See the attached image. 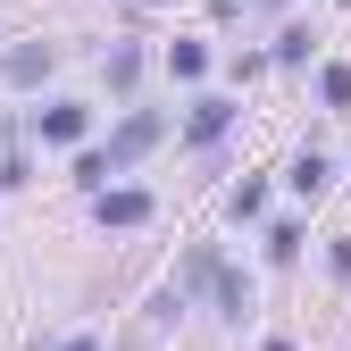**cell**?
<instances>
[{"label":"cell","mask_w":351,"mask_h":351,"mask_svg":"<svg viewBox=\"0 0 351 351\" xmlns=\"http://www.w3.org/2000/svg\"><path fill=\"white\" fill-rule=\"evenodd\" d=\"M51 67H59L51 42H17V51H0V84H42Z\"/></svg>","instance_id":"2"},{"label":"cell","mask_w":351,"mask_h":351,"mask_svg":"<svg viewBox=\"0 0 351 351\" xmlns=\"http://www.w3.org/2000/svg\"><path fill=\"white\" fill-rule=\"evenodd\" d=\"M326 268H335V276H351V234H343V243L326 251Z\"/></svg>","instance_id":"14"},{"label":"cell","mask_w":351,"mask_h":351,"mask_svg":"<svg viewBox=\"0 0 351 351\" xmlns=\"http://www.w3.org/2000/svg\"><path fill=\"white\" fill-rule=\"evenodd\" d=\"M109 176H117V159H109V151H84V159H75V184H93V193H101Z\"/></svg>","instance_id":"11"},{"label":"cell","mask_w":351,"mask_h":351,"mask_svg":"<svg viewBox=\"0 0 351 351\" xmlns=\"http://www.w3.org/2000/svg\"><path fill=\"white\" fill-rule=\"evenodd\" d=\"M34 134H42V143H84V101H51V109H34Z\"/></svg>","instance_id":"3"},{"label":"cell","mask_w":351,"mask_h":351,"mask_svg":"<svg viewBox=\"0 0 351 351\" xmlns=\"http://www.w3.org/2000/svg\"><path fill=\"white\" fill-rule=\"evenodd\" d=\"M226 125H234V109H226V101H193V125H184V134H193V143H217Z\"/></svg>","instance_id":"7"},{"label":"cell","mask_w":351,"mask_h":351,"mask_svg":"<svg viewBox=\"0 0 351 351\" xmlns=\"http://www.w3.org/2000/svg\"><path fill=\"white\" fill-rule=\"evenodd\" d=\"M343 9H351V0H343Z\"/></svg>","instance_id":"18"},{"label":"cell","mask_w":351,"mask_h":351,"mask_svg":"<svg viewBox=\"0 0 351 351\" xmlns=\"http://www.w3.org/2000/svg\"><path fill=\"white\" fill-rule=\"evenodd\" d=\"M318 101L326 109H351V67H318Z\"/></svg>","instance_id":"10"},{"label":"cell","mask_w":351,"mask_h":351,"mask_svg":"<svg viewBox=\"0 0 351 351\" xmlns=\"http://www.w3.org/2000/svg\"><path fill=\"white\" fill-rule=\"evenodd\" d=\"M259 201H268V184H259V176H243V184L226 193V217L243 226V217H259Z\"/></svg>","instance_id":"8"},{"label":"cell","mask_w":351,"mask_h":351,"mask_svg":"<svg viewBox=\"0 0 351 351\" xmlns=\"http://www.w3.org/2000/svg\"><path fill=\"white\" fill-rule=\"evenodd\" d=\"M217 310H226V318H243V310H251V285H243L234 268H217Z\"/></svg>","instance_id":"9"},{"label":"cell","mask_w":351,"mask_h":351,"mask_svg":"<svg viewBox=\"0 0 351 351\" xmlns=\"http://www.w3.org/2000/svg\"><path fill=\"white\" fill-rule=\"evenodd\" d=\"M259 351H293V343H259Z\"/></svg>","instance_id":"17"},{"label":"cell","mask_w":351,"mask_h":351,"mask_svg":"<svg viewBox=\"0 0 351 351\" xmlns=\"http://www.w3.org/2000/svg\"><path fill=\"white\" fill-rule=\"evenodd\" d=\"M167 67H176V75H184V84H193V75L209 67V51H201V42H176V51H167Z\"/></svg>","instance_id":"12"},{"label":"cell","mask_w":351,"mask_h":351,"mask_svg":"<svg viewBox=\"0 0 351 351\" xmlns=\"http://www.w3.org/2000/svg\"><path fill=\"white\" fill-rule=\"evenodd\" d=\"M301 251V226H268V259H293Z\"/></svg>","instance_id":"13"},{"label":"cell","mask_w":351,"mask_h":351,"mask_svg":"<svg viewBox=\"0 0 351 351\" xmlns=\"http://www.w3.org/2000/svg\"><path fill=\"white\" fill-rule=\"evenodd\" d=\"M159 134H167V117H159V109H134V117H125V125H117V143H109V159H117V176L134 167V159H143V151H151Z\"/></svg>","instance_id":"1"},{"label":"cell","mask_w":351,"mask_h":351,"mask_svg":"<svg viewBox=\"0 0 351 351\" xmlns=\"http://www.w3.org/2000/svg\"><path fill=\"white\" fill-rule=\"evenodd\" d=\"M285 184H293V193H301V201H318V193H326V184H335V167H326V159H318V151H301V159H293V167H285Z\"/></svg>","instance_id":"5"},{"label":"cell","mask_w":351,"mask_h":351,"mask_svg":"<svg viewBox=\"0 0 351 351\" xmlns=\"http://www.w3.org/2000/svg\"><path fill=\"white\" fill-rule=\"evenodd\" d=\"M101 75H109V93H134V75H143V51H134V42H117V51L101 59Z\"/></svg>","instance_id":"6"},{"label":"cell","mask_w":351,"mask_h":351,"mask_svg":"<svg viewBox=\"0 0 351 351\" xmlns=\"http://www.w3.org/2000/svg\"><path fill=\"white\" fill-rule=\"evenodd\" d=\"M59 351H101V343H93V335H75V343H59Z\"/></svg>","instance_id":"16"},{"label":"cell","mask_w":351,"mask_h":351,"mask_svg":"<svg viewBox=\"0 0 351 351\" xmlns=\"http://www.w3.org/2000/svg\"><path fill=\"white\" fill-rule=\"evenodd\" d=\"M93 209H101V226H143V217H151V193H134V184L109 193V184H101V201H93Z\"/></svg>","instance_id":"4"},{"label":"cell","mask_w":351,"mask_h":351,"mask_svg":"<svg viewBox=\"0 0 351 351\" xmlns=\"http://www.w3.org/2000/svg\"><path fill=\"white\" fill-rule=\"evenodd\" d=\"M209 9H217V17H243V9H251V0H209Z\"/></svg>","instance_id":"15"}]
</instances>
